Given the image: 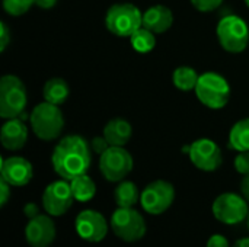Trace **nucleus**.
<instances>
[{"label":"nucleus","mask_w":249,"mask_h":247,"mask_svg":"<svg viewBox=\"0 0 249 247\" xmlns=\"http://www.w3.org/2000/svg\"><path fill=\"white\" fill-rule=\"evenodd\" d=\"M25 239L31 247H48L55 239V224L48 215L31 218L25 227Z\"/></svg>","instance_id":"14"},{"label":"nucleus","mask_w":249,"mask_h":247,"mask_svg":"<svg viewBox=\"0 0 249 247\" xmlns=\"http://www.w3.org/2000/svg\"><path fill=\"white\" fill-rule=\"evenodd\" d=\"M70 188H71L74 199L79 201V202H88L96 194V185L86 173L71 179L70 181Z\"/></svg>","instance_id":"21"},{"label":"nucleus","mask_w":249,"mask_h":247,"mask_svg":"<svg viewBox=\"0 0 249 247\" xmlns=\"http://www.w3.org/2000/svg\"><path fill=\"white\" fill-rule=\"evenodd\" d=\"M198 100L210 109H222L228 105L231 98V86L225 77L217 73L207 71L198 77L196 86Z\"/></svg>","instance_id":"4"},{"label":"nucleus","mask_w":249,"mask_h":247,"mask_svg":"<svg viewBox=\"0 0 249 247\" xmlns=\"http://www.w3.org/2000/svg\"><path fill=\"white\" fill-rule=\"evenodd\" d=\"M172 22H174L172 12L162 4L152 6L143 13V26L152 31L153 33H162L168 31Z\"/></svg>","instance_id":"17"},{"label":"nucleus","mask_w":249,"mask_h":247,"mask_svg":"<svg viewBox=\"0 0 249 247\" xmlns=\"http://www.w3.org/2000/svg\"><path fill=\"white\" fill-rule=\"evenodd\" d=\"M105 25L115 36L130 38L143 26V13L131 3H117L108 9Z\"/></svg>","instance_id":"3"},{"label":"nucleus","mask_w":249,"mask_h":247,"mask_svg":"<svg viewBox=\"0 0 249 247\" xmlns=\"http://www.w3.org/2000/svg\"><path fill=\"white\" fill-rule=\"evenodd\" d=\"M229 147L236 151H249V118L238 121L229 134Z\"/></svg>","instance_id":"22"},{"label":"nucleus","mask_w":249,"mask_h":247,"mask_svg":"<svg viewBox=\"0 0 249 247\" xmlns=\"http://www.w3.org/2000/svg\"><path fill=\"white\" fill-rule=\"evenodd\" d=\"M207 247H231L229 242L222 234H214L207 240Z\"/></svg>","instance_id":"30"},{"label":"nucleus","mask_w":249,"mask_h":247,"mask_svg":"<svg viewBox=\"0 0 249 247\" xmlns=\"http://www.w3.org/2000/svg\"><path fill=\"white\" fill-rule=\"evenodd\" d=\"M198 74L194 68L191 67H178L174 74H172V82L179 89V90H193L196 89L197 86V82H198Z\"/></svg>","instance_id":"24"},{"label":"nucleus","mask_w":249,"mask_h":247,"mask_svg":"<svg viewBox=\"0 0 249 247\" xmlns=\"http://www.w3.org/2000/svg\"><path fill=\"white\" fill-rule=\"evenodd\" d=\"M212 210L216 220L228 226L245 221L249 214L248 201L242 195L233 192H225L219 195L214 199Z\"/></svg>","instance_id":"8"},{"label":"nucleus","mask_w":249,"mask_h":247,"mask_svg":"<svg viewBox=\"0 0 249 247\" xmlns=\"http://www.w3.org/2000/svg\"><path fill=\"white\" fill-rule=\"evenodd\" d=\"M247 226H248V230H249V214H248V218H247Z\"/></svg>","instance_id":"36"},{"label":"nucleus","mask_w":249,"mask_h":247,"mask_svg":"<svg viewBox=\"0 0 249 247\" xmlns=\"http://www.w3.org/2000/svg\"><path fill=\"white\" fill-rule=\"evenodd\" d=\"M245 3H247V6L249 7V0H245Z\"/></svg>","instance_id":"37"},{"label":"nucleus","mask_w":249,"mask_h":247,"mask_svg":"<svg viewBox=\"0 0 249 247\" xmlns=\"http://www.w3.org/2000/svg\"><path fill=\"white\" fill-rule=\"evenodd\" d=\"M0 173H1V179H4L10 186L20 188L31 182L34 176V169L26 159L13 156L1 160Z\"/></svg>","instance_id":"15"},{"label":"nucleus","mask_w":249,"mask_h":247,"mask_svg":"<svg viewBox=\"0 0 249 247\" xmlns=\"http://www.w3.org/2000/svg\"><path fill=\"white\" fill-rule=\"evenodd\" d=\"M241 194L249 202V175H245L241 182Z\"/></svg>","instance_id":"33"},{"label":"nucleus","mask_w":249,"mask_h":247,"mask_svg":"<svg viewBox=\"0 0 249 247\" xmlns=\"http://www.w3.org/2000/svg\"><path fill=\"white\" fill-rule=\"evenodd\" d=\"M140 192L136 183L130 181H121L115 191H114V199L115 204L121 208H131L140 201Z\"/></svg>","instance_id":"19"},{"label":"nucleus","mask_w":249,"mask_h":247,"mask_svg":"<svg viewBox=\"0 0 249 247\" xmlns=\"http://www.w3.org/2000/svg\"><path fill=\"white\" fill-rule=\"evenodd\" d=\"M0 29H1V32H0V51H4L7 44L10 42V35H9V29H7L4 22L0 23Z\"/></svg>","instance_id":"31"},{"label":"nucleus","mask_w":249,"mask_h":247,"mask_svg":"<svg viewBox=\"0 0 249 247\" xmlns=\"http://www.w3.org/2000/svg\"><path fill=\"white\" fill-rule=\"evenodd\" d=\"M130 42H131V47L140 52V54H147L150 52L155 45H156V38H155V33L152 31H149L147 28L142 26L139 28L131 36H130Z\"/></svg>","instance_id":"23"},{"label":"nucleus","mask_w":249,"mask_h":247,"mask_svg":"<svg viewBox=\"0 0 249 247\" xmlns=\"http://www.w3.org/2000/svg\"><path fill=\"white\" fill-rule=\"evenodd\" d=\"M109 143L107 141L105 137H95L92 141H90V150L93 153H96L98 156H101L102 153H105L108 148H109Z\"/></svg>","instance_id":"28"},{"label":"nucleus","mask_w":249,"mask_h":247,"mask_svg":"<svg viewBox=\"0 0 249 247\" xmlns=\"http://www.w3.org/2000/svg\"><path fill=\"white\" fill-rule=\"evenodd\" d=\"M217 39L228 52H242L249 42L247 22L235 15L225 16L217 25Z\"/></svg>","instance_id":"7"},{"label":"nucleus","mask_w":249,"mask_h":247,"mask_svg":"<svg viewBox=\"0 0 249 247\" xmlns=\"http://www.w3.org/2000/svg\"><path fill=\"white\" fill-rule=\"evenodd\" d=\"M54 172L66 181L85 175L90 166V146L80 135L64 137L51 156Z\"/></svg>","instance_id":"1"},{"label":"nucleus","mask_w":249,"mask_h":247,"mask_svg":"<svg viewBox=\"0 0 249 247\" xmlns=\"http://www.w3.org/2000/svg\"><path fill=\"white\" fill-rule=\"evenodd\" d=\"M29 121L34 134L42 141H53L58 138L64 127V118L58 105L47 100L34 108Z\"/></svg>","instance_id":"2"},{"label":"nucleus","mask_w":249,"mask_h":247,"mask_svg":"<svg viewBox=\"0 0 249 247\" xmlns=\"http://www.w3.org/2000/svg\"><path fill=\"white\" fill-rule=\"evenodd\" d=\"M74 229L79 237L89 243H99L108 234V223L105 217L95 210H83L74 220Z\"/></svg>","instance_id":"12"},{"label":"nucleus","mask_w":249,"mask_h":247,"mask_svg":"<svg viewBox=\"0 0 249 247\" xmlns=\"http://www.w3.org/2000/svg\"><path fill=\"white\" fill-rule=\"evenodd\" d=\"M23 214H25V217H26L28 220H31V218H34V217L39 215V208H38V205H36V204H34V202H28V204L23 207Z\"/></svg>","instance_id":"32"},{"label":"nucleus","mask_w":249,"mask_h":247,"mask_svg":"<svg viewBox=\"0 0 249 247\" xmlns=\"http://www.w3.org/2000/svg\"><path fill=\"white\" fill-rule=\"evenodd\" d=\"M34 3V0H3V7L10 16H20L25 15Z\"/></svg>","instance_id":"25"},{"label":"nucleus","mask_w":249,"mask_h":247,"mask_svg":"<svg viewBox=\"0 0 249 247\" xmlns=\"http://www.w3.org/2000/svg\"><path fill=\"white\" fill-rule=\"evenodd\" d=\"M28 140V128L20 118L6 119L0 131V141L6 150H20Z\"/></svg>","instance_id":"16"},{"label":"nucleus","mask_w":249,"mask_h":247,"mask_svg":"<svg viewBox=\"0 0 249 247\" xmlns=\"http://www.w3.org/2000/svg\"><path fill=\"white\" fill-rule=\"evenodd\" d=\"M131 125L123 118H112L104 127V137L109 143V146L124 147L131 138Z\"/></svg>","instance_id":"18"},{"label":"nucleus","mask_w":249,"mask_h":247,"mask_svg":"<svg viewBox=\"0 0 249 247\" xmlns=\"http://www.w3.org/2000/svg\"><path fill=\"white\" fill-rule=\"evenodd\" d=\"M233 247H249V237H244L235 242Z\"/></svg>","instance_id":"35"},{"label":"nucleus","mask_w":249,"mask_h":247,"mask_svg":"<svg viewBox=\"0 0 249 247\" xmlns=\"http://www.w3.org/2000/svg\"><path fill=\"white\" fill-rule=\"evenodd\" d=\"M190 159L193 165L203 172H214L222 163V151L220 147L210 138H200L190 146Z\"/></svg>","instance_id":"13"},{"label":"nucleus","mask_w":249,"mask_h":247,"mask_svg":"<svg viewBox=\"0 0 249 247\" xmlns=\"http://www.w3.org/2000/svg\"><path fill=\"white\" fill-rule=\"evenodd\" d=\"M235 169L241 175H249V151H239L235 157Z\"/></svg>","instance_id":"26"},{"label":"nucleus","mask_w":249,"mask_h":247,"mask_svg":"<svg viewBox=\"0 0 249 247\" xmlns=\"http://www.w3.org/2000/svg\"><path fill=\"white\" fill-rule=\"evenodd\" d=\"M99 170L108 182H121L133 170V157L124 147L111 146L99 156Z\"/></svg>","instance_id":"10"},{"label":"nucleus","mask_w":249,"mask_h":247,"mask_svg":"<svg viewBox=\"0 0 249 247\" xmlns=\"http://www.w3.org/2000/svg\"><path fill=\"white\" fill-rule=\"evenodd\" d=\"M70 89L63 79H51L44 84L42 96L47 102L54 105H61L69 98Z\"/></svg>","instance_id":"20"},{"label":"nucleus","mask_w":249,"mask_h":247,"mask_svg":"<svg viewBox=\"0 0 249 247\" xmlns=\"http://www.w3.org/2000/svg\"><path fill=\"white\" fill-rule=\"evenodd\" d=\"M9 198H10V185L4 179H0V205L4 207Z\"/></svg>","instance_id":"29"},{"label":"nucleus","mask_w":249,"mask_h":247,"mask_svg":"<svg viewBox=\"0 0 249 247\" xmlns=\"http://www.w3.org/2000/svg\"><path fill=\"white\" fill-rule=\"evenodd\" d=\"M26 89L16 76H3L0 79V116L3 119L19 118L26 106Z\"/></svg>","instance_id":"5"},{"label":"nucleus","mask_w":249,"mask_h":247,"mask_svg":"<svg viewBox=\"0 0 249 247\" xmlns=\"http://www.w3.org/2000/svg\"><path fill=\"white\" fill-rule=\"evenodd\" d=\"M111 230L112 233L125 243H134L144 237L146 234V221L143 215L131 208L118 207L111 215Z\"/></svg>","instance_id":"6"},{"label":"nucleus","mask_w":249,"mask_h":247,"mask_svg":"<svg viewBox=\"0 0 249 247\" xmlns=\"http://www.w3.org/2000/svg\"><path fill=\"white\" fill-rule=\"evenodd\" d=\"M223 0H191L193 6L200 12H212L222 4Z\"/></svg>","instance_id":"27"},{"label":"nucleus","mask_w":249,"mask_h":247,"mask_svg":"<svg viewBox=\"0 0 249 247\" xmlns=\"http://www.w3.org/2000/svg\"><path fill=\"white\" fill-rule=\"evenodd\" d=\"M175 199V188L168 181L150 182L140 195L142 208L152 215H160L172 205Z\"/></svg>","instance_id":"9"},{"label":"nucleus","mask_w":249,"mask_h":247,"mask_svg":"<svg viewBox=\"0 0 249 247\" xmlns=\"http://www.w3.org/2000/svg\"><path fill=\"white\" fill-rule=\"evenodd\" d=\"M74 197L69 181H55L50 183L42 194V207L51 217L64 215L73 205Z\"/></svg>","instance_id":"11"},{"label":"nucleus","mask_w":249,"mask_h":247,"mask_svg":"<svg viewBox=\"0 0 249 247\" xmlns=\"http://www.w3.org/2000/svg\"><path fill=\"white\" fill-rule=\"evenodd\" d=\"M34 1H35L36 6H39L42 9H50L57 3V0H34Z\"/></svg>","instance_id":"34"}]
</instances>
